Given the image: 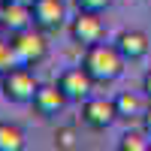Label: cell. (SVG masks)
Here are the masks:
<instances>
[{"label": "cell", "mask_w": 151, "mask_h": 151, "mask_svg": "<svg viewBox=\"0 0 151 151\" xmlns=\"http://www.w3.org/2000/svg\"><path fill=\"white\" fill-rule=\"evenodd\" d=\"M124 55L118 52V45H106V42H94L88 45V52L82 58V67L91 73V79L106 85V82H115L118 76L124 73Z\"/></svg>", "instance_id": "cell-1"}, {"label": "cell", "mask_w": 151, "mask_h": 151, "mask_svg": "<svg viewBox=\"0 0 151 151\" xmlns=\"http://www.w3.org/2000/svg\"><path fill=\"white\" fill-rule=\"evenodd\" d=\"M0 88H3V97L9 100V103L24 106V103L33 100L40 82H36V76L30 73V67L18 64V67H12V70H6L3 76H0Z\"/></svg>", "instance_id": "cell-2"}, {"label": "cell", "mask_w": 151, "mask_h": 151, "mask_svg": "<svg viewBox=\"0 0 151 151\" xmlns=\"http://www.w3.org/2000/svg\"><path fill=\"white\" fill-rule=\"evenodd\" d=\"M9 42H12V48H15L18 64H24V67H36V64L45 60V55H48V42H45L42 30H33V27L12 33Z\"/></svg>", "instance_id": "cell-3"}, {"label": "cell", "mask_w": 151, "mask_h": 151, "mask_svg": "<svg viewBox=\"0 0 151 151\" xmlns=\"http://www.w3.org/2000/svg\"><path fill=\"white\" fill-rule=\"evenodd\" d=\"M82 121L91 130H106L118 121V109L115 100H103V97H88L82 103Z\"/></svg>", "instance_id": "cell-4"}, {"label": "cell", "mask_w": 151, "mask_h": 151, "mask_svg": "<svg viewBox=\"0 0 151 151\" xmlns=\"http://www.w3.org/2000/svg\"><path fill=\"white\" fill-rule=\"evenodd\" d=\"M94 79H91V73H88L85 67H70L58 76V88L67 94V100H76V103H82V100L91 97L94 91Z\"/></svg>", "instance_id": "cell-5"}, {"label": "cell", "mask_w": 151, "mask_h": 151, "mask_svg": "<svg viewBox=\"0 0 151 151\" xmlns=\"http://www.w3.org/2000/svg\"><path fill=\"white\" fill-rule=\"evenodd\" d=\"M67 6L64 0H33V27L42 33H55L64 27Z\"/></svg>", "instance_id": "cell-6"}, {"label": "cell", "mask_w": 151, "mask_h": 151, "mask_svg": "<svg viewBox=\"0 0 151 151\" xmlns=\"http://www.w3.org/2000/svg\"><path fill=\"white\" fill-rule=\"evenodd\" d=\"M70 36L76 42H82L85 48L94 45L103 40V18H100V12H85L79 9V15L70 21Z\"/></svg>", "instance_id": "cell-7"}, {"label": "cell", "mask_w": 151, "mask_h": 151, "mask_svg": "<svg viewBox=\"0 0 151 151\" xmlns=\"http://www.w3.org/2000/svg\"><path fill=\"white\" fill-rule=\"evenodd\" d=\"M67 103H70V100H67V94L58 88V82H55V85H40V88H36V94H33V100H30L33 112H36V115H42V118L58 115Z\"/></svg>", "instance_id": "cell-8"}, {"label": "cell", "mask_w": 151, "mask_h": 151, "mask_svg": "<svg viewBox=\"0 0 151 151\" xmlns=\"http://www.w3.org/2000/svg\"><path fill=\"white\" fill-rule=\"evenodd\" d=\"M148 103H151V100H148L145 91H121V94L115 97L118 118H121V121H142Z\"/></svg>", "instance_id": "cell-9"}, {"label": "cell", "mask_w": 151, "mask_h": 151, "mask_svg": "<svg viewBox=\"0 0 151 151\" xmlns=\"http://www.w3.org/2000/svg\"><path fill=\"white\" fill-rule=\"evenodd\" d=\"M115 45L124 55V60H142L148 55V48H151V40H148L145 30H121Z\"/></svg>", "instance_id": "cell-10"}, {"label": "cell", "mask_w": 151, "mask_h": 151, "mask_svg": "<svg viewBox=\"0 0 151 151\" xmlns=\"http://www.w3.org/2000/svg\"><path fill=\"white\" fill-rule=\"evenodd\" d=\"M3 27L12 33L33 27V6L30 3H15V0H3Z\"/></svg>", "instance_id": "cell-11"}, {"label": "cell", "mask_w": 151, "mask_h": 151, "mask_svg": "<svg viewBox=\"0 0 151 151\" xmlns=\"http://www.w3.org/2000/svg\"><path fill=\"white\" fill-rule=\"evenodd\" d=\"M24 148V133L18 124L0 121V151H21Z\"/></svg>", "instance_id": "cell-12"}, {"label": "cell", "mask_w": 151, "mask_h": 151, "mask_svg": "<svg viewBox=\"0 0 151 151\" xmlns=\"http://www.w3.org/2000/svg\"><path fill=\"white\" fill-rule=\"evenodd\" d=\"M121 151H151V133L142 127V130H127L118 142Z\"/></svg>", "instance_id": "cell-13"}, {"label": "cell", "mask_w": 151, "mask_h": 151, "mask_svg": "<svg viewBox=\"0 0 151 151\" xmlns=\"http://www.w3.org/2000/svg\"><path fill=\"white\" fill-rule=\"evenodd\" d=\"M76 145H79V136H76L73 127H58V130H55V148H60V151H73Z\"/></svg>", "instance_id": "cell-14"}, {"label": "cell", "mask_w": 151, "mask_h": 151, "mask_svg": "<svg viewBox=\"0 0 151 151\" xmlns=\"http://www.w3.org/2000/svg\"><path fill=\"white\" fill-rule=\"evenodd\" d=\"M18 67V58H15V48H12L9 40H0V76H3L6 70Z\"/></svg>", "instance_id": "cell-15"}, {"label": "cell", "mask_w": 151, "mask_h": 151, "mask_svg": "<svg viewBox=\"0 0 151 151\" xmlns=\"http://www.w3.org/2000/svg\"><path fill=\"white\" fill-rule=\"evenodd\" d=\"M112 6V0H76V9H85V12H103Z\"/></svg>", "instance_id": "cell-16"}, {"label": "cell", "mask_w": 151, "mask_h": 151, "mask_svg": "<svg viewBox=\"0 0 151 151\" xmlns=\"http://www.w3.org/2000/svg\"><path fill=\"white\" fill-rule=\"evenodd\" d=\"M142 91L148 94V100H151V70L145 73V79H142Z\"/></svg>", "instance_id": "cell-17"}, {"label": "cell", "mask_w": 151, "mask_h": 151, "mask_svg": "<svg viewBox=\"0 0 151 151\" xmlns=\"http://www.w3.org/2000/svg\"><path fill=\"white\" fill-rule=\"evenodd\" d=\"M142 127L151 133V103H148V109H145V118H142Z\"/></svg>", "instance_id": "cell-18"}, {"label": "cell", "mask_w": 151, "mask_h": 151, "mask_svg": "<svg viewBox=\"0 0 151 151\" xmlns=\"http://www.w3.org/2000/svg\"><path fill=\"white\" fill-rule=\"evenodd\" d=\"M0 27H3V0H0Z\"/></svg>", "instance_id": "cell-19"}]
</instances>
